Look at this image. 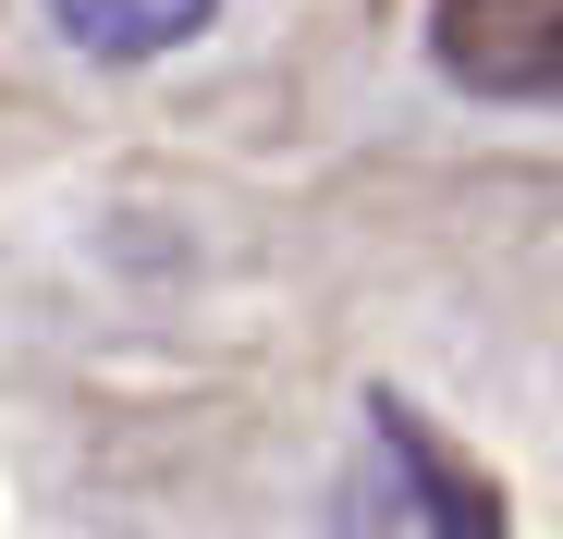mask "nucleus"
Returning <instances> with one entry per match:
<instances>
[{"label": "nucleus", "instance_id": "2", "mask_svg": "<svg viewBox=\"0 0 563 539\" xmlns=\"http://www.w3.org/2000/svg\"><path fill=\"white\" fill-rule=\"evenodd\" d=\"M367 429H380V454H393V479L417 491V515H429V539H515L503 527V503L465 479V454L453 441H429L417 429V405H393V393H367Z\"/></svg>", "mask_w": 563, "mask_h": 539}, {"label": "nucleus", "instance_id": "1", "mask_svg": "<svg viewBox=\"0 0 563 539\" xmlns=\"http://www.w3.org/2000/svg\"><path fill=\"white\" fill-rule=\"evenodd\" d=\"M429 62L465 99L539 111L563 99V0H429Z\"/></svg>", "mask_w": 563, "mask_h": 539}, {"label": "nucleus", "instance_id": "3", "mask_svg": "<svg viewBox=\"0 0 563 539\" xmlns=\"http://www.w3.org/2000/svg\"><path fill=\"white\" fill-rule=\"evenodd\" d=\"M49 37L86 50V62H172L184 37H209L221 0H37Z\"/></svg>", "mask_w": 563, "mask_h": 539}]
</instances>
